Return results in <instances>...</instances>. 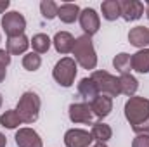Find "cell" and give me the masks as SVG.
Masks as SVG:
<instances>
[{
  "instance_id": "ba28073f",
  "label": "cell",
  "mask_w": 149,
  "mask_h": 147,
  "mask_svg": "<svg viewBox=\"0 0 149 147\" xmlns=\"http://www.w3.org/2000/svg\"><path fill=\"white\" fill-rule=\"evenodd\" d=\"M92 142H94L92 133L87 132V130L71 128L64 135V144H66V147H90Z\"/></svg>"
},
{
  "instance_id": "7402d4cb",
  "label": "cell",
  "mask_w": 149,
  "mask_h": 147,
  "mask_svg": "<svg viewBox=\"0 0 149 147\" xmlns=\"http://www.w3.org/2000/svg\"><path fill=\"white\" fill-rule=\"evenodd\" d=\"M130 59H132V55L121 52V54H118V55L113 59V66L116 68V71H120L121 74L130 73V71H132V62H130Z\"/></svg>"
},
{
  "instance_id": "4dcf8cb0",
  "label": "cell",
  "mask_w": 149,
  "mask_h": 147,
  "mask_svg": "<svg viewBox=\"0 0 149 147\" xmlns=\"http://www.w3.org/2000/svg\"><path fill=\"white\" fill-rule=\"evenodd\" d=\"M5 73H7V71H5V66H2V64H0V83L5 80Z\"/></svg>"
},
{
  "instance_id": "8fae6325",
  "label": "cell",
  "mask_w": 149,
  "mask_h": 147,
  "mask_svg": "<svg viewBox=\"0 0 149 147\" xmlns=\"http://www.w3.org/2000/svg\"><path fill=\"white\" fill-rule=\"evenodd\" d=\"M14 139L17 147H43L40 135L31 128H19Z\"/></svg>"
},
{
  "instance_id": "e575fe53",
  "label": "cell",
  "mask_w": 149,
  "mask_h": 147,
  "mask_svg": "<svg viewBox=\"0 0 149 147\" xmlns=\"http://www.w3.org/2000/svg\"><path fill=\"white\" fill-rule=\"evenodd\" d=\"M0 107H2V95H0Z\"/></svg>"
},
{
  "instance_id": "5bb4252c",
  "label": "cell",
  "mask_w": 149,
  "mask_h": 147,
  "mask_svg": "<svg viewBox=\"0 0 149 147\" xmlns=\"http://www.w3.org/2000/svg\"><path fill=\"white\" fill-rule=\"evenodd\" d=\"M54 47L59 54H70L73 52L74 47V38L71 33L68 31H57L56 37H54Z\"/></svg>"
},
{
  "instance_id": "f1b7e54d",
  "label": "cell",
  "mask_w": 149,
  "mask_h": 147,
  "mask_svg": "<svg viewBox=\"0 0 149 147\" xmlns=\"http://www.w3.org/2000/svg\"><path fill=\"white\" fill-rule=\"evenodd\" d=\"M0 64L5 66V68L10 64V54L7 50H0Z\"/></svg>"
},
{
  "instance_id": "ac0fdd59",
  "label": "cell",
  "mask_w": 149,
  "mask_h": 147,
  "mask_svg": "<svg viewBox=\"0 0 149 147\" xmlns=\"http://www.w3.org/2000/svg\"><path fill=\"white\" fill-rule=\"evenodd\" d=\"M78 94H80L85 101H88V102H92L95 97L101 95L99 90H97V87H95V83H94L90 78L80 80V83H78Z\"/></svg>"
},
{
  "instance_id": "f546056e",
  "label": "cell",
  "mask_w": 149,
  "mask_h": 147,
  "mask_svg": "<svg viewBox=\"0 0 149 147\" xmlns=\"http://www.w3.org/2000/svg\"><path fill=\"white\" fill-rule=\"evenodd\" d=\"M9 5H10V2H9V0H2V2H0V14H2V12H5Z\"/></svg>"
},
{
  "instance_id": "ffe728a7",
  "label": "cell",
  "mask_w": 149,
  "mask_h": 147,
  "mask_svg": "<svg viewBox=\"0 0 149 147\" xmlns=\"http://www.w3.org/2000/svg\"><path fill=\"white\" fill-rule=\"evenodd\" d=\"M137 88H139V81L130 73H125L120 76V90H121V94H125L128 97H134Z\"/></svg>"
},
{
  "instance_id": "6da1fadb",
  "label": "cell",
  "mask_w": 149,
  "mask_h": 147,
  "mask_svg": "<svg viewBox=\"0 0 149 147\" xmlns=\"http://www.w3.org/2000/svg\"><path fill=\"white\" fill-rule=\"evenodd\" d=\"M73 55L76 64H80L83 69H95L97 66V55L94 50V43L92 38L87 35H81L74 40L73 47Z\"/></svg>"
},
{
  "instance_id": "44dd1931",
  "label": "cell",
  "mask_w": 149,
  "mask_h": 147,
  "mask_svg": "<svg viewBox=\"0 0 149 147\" xmlns=\"http://www.w3.org/2000/svg\"><path fill=\"white\" fill-rule=\"evenodd\" d=\"M101 10H102V17L104 19H108V21L118 19L121 16V12H120V0H106V2H102Z\"/></svg>"
},
{
  "instance_id": "7c38bea8",
  "label": "cell",
  "mask_w": 149,
  "mask_h": 147,
  "mask_svg": "<svg viewBox=\"0 0 149 147\" xmlns=\"http://www.w3.org/2000/svg\"><path fill=\"white\" fill-rule=\"evenodd\" d=\"M90 109L94 112V116L102 119L113 111V99L108 97V95H99L90 102Z\"/></svg>"
},
{
  "instance_id": "603a6c76",
  "label": "cell",
  "mask_w": 149,
  "mask_h": 147,
  "mask_svg": "<svg viewBox=\"0 0 149 147\" xmlns=\"http://www.w3.org/2000/svg\"><path fill=\"white\" fill-rule=\"evenodd\" d=\"M31 47H33V50L37 52V54H45L49 49H50V38L47 37V35H43V33H38L35 37L31 38Z\"/></svg>"
},
{
  "instance_id": "e0dca14e",
  "label": "cell",
  "mask_w": 149,
  "mask_h": 147,
  "mask_svg": "<svg viewBox=\"0 0 149 147\" xmlns=\"http://www.w3.org/2000/svg\"><path fill=\"white\" fill-rule=\"evenodd\" d=\"M28 47H30V40L24 37V35L7 38V52H9L10 55H19V54H24Z\"/></svg>"
},
{
  "instance_id": "9c48e42d",
  "label": "cell",
  "mask_w": 149,
  "mask_h": 147,
  "mask_svg": "<svg viewBox=\"0 0 149 147\" xmlns=\"http://www.w3.org/2000/svg\"><path fill=\"white\" fill-rule=\"evenodd\" d=\"M70 119L73 123H85V125H92L94 119V112L90 109L88 102H76L70 106Z\"/></svg>"
},
{
  "instance_id": "d6a6232c",
  "label": "cell",
  "mask_w": 149,
  "mask_h": 147,
  "mask_svg": "<svg viewBox=\"0 0 149 147\" xmlns=\"http://www.w3.org/2000/svg\"><path fill=\"white\" fill-rule=\"evenodd\" d=\"M146 14H148V19H149V2H146Z\"/></svg>"
},
{
  "instance_id": "8992f818",
  "label": "cell",
  "mask_w": 149,
  "mask_h": 147,
  "mask_svg": "<svg viewBox=\"0 0 149 147\" xmlns=\"http://www.w3.org/2000/svg\"><path fill=\"white\" fill-rule=\"evenodd\" d=\"M2 28H3L5 35L9 38L24 35L23 31L26 30V19H24L23 14H19V12H16V10L7 12V14L2 17Z\"/></svg>"
},
{
  "instance_id": "d6986e66",
  "label": "cell",
  "mask_w": 149,
  "mask_h": 147,
  "mask_svg": "<svg viewBox=\"0 0 149 147\" xmlns=\"http://www.w3.org/2000/svg\"><path fill=\"white\" fill-rule=\"evenodd\" d=\"M92 139L97 140V144H106L113 135V130L106 123H94L92 125Z\"/></svg>"
},
{
  "instance_id": "277c9868",
  "label": "cell",
  "mask_w": 149,
  "mask_h": 147,
  "mask_svg": "<svg viewBox=\"0 0 149 147\" xmlns=\"http://www.w3.org/2000/svg\"><path fill=\"white\" fill-rule=\"evenodd\" d=\"M90 80L95 83V87H97L101 95H108V97L113 99V97L121 94V90H120V78L106 73V71H94Z\"/></svg>"
},
{
  "instance_id": "7a4b0ae2",
  "label": "cell",
  "mask_w": 149,
  "mask_h": 147,
  "mask_svg": "<svg viewBox=\"0 0 149 147\" xmlns=\"http://www.w3.org/2000/svg\"><path fill=\"white\" fill-rule=\"evenodd\" d=\"M40 106H42L40 97L35 92H24L16 107V112H17L21 123H26V125L35 123L40 114Z\"/></svg>"
},
{
  "instance_id": "4fadbf2b",
  "label": "cell",
  "mask_w": 149,
  "mask_h": 147,
  "mask_svg": "<svg viewBox=\"0 0 149 147\" xmlns=\"http://www.w3.org/2000/svg\"><path fill=\"white\" fill-rule=\"evenodd\" d=\"M128 42L137 49H146L149 45V30L146 26H135L128 31Z\"/></svg>"
},
{
  "instance_id": "52a82bcc",
  "label": "cell",
  "mask_w": 149,
  "mask_h": 147,
  "mask_svg": "<svg viewBox=\"0 0 149 147\" xmlns=\"http://www.w3.org/2000/svg\"><path fill=\"white\" fill-rule=\"evenodd\" d=\"M80 26H81V30L85 31L87 37L95 35V33L99 31V28H101L99 14H97L94 9H90V7L83 9V10L80 12Z\"/></svg>"
},
{
  "instance_id": "3957f363",
  "label": "cell",
  "mask_w": 149,
  "mask_h": 147,
  "mask_svg": "<svg viewBox=\"0 0 149 147\" xmlns=\"http://www.w3.org/2000/svg\"><path fill=\"white\" fill-rule=\"evenodd\" d=\"M125 118L132 126L149 119V99L130 97L125 104Z\"/></svg>"
},
{
  "instance_id": "83f0119b",
  "label": "cell",
  "mask_w": 149,
  "mask_h": 147,
  "mask_svg": "<svg viewBox=\"0 0 149 147\" xmlns=\"http://www.w3.org/2000/svg\"><path fill=\"white\" fill-rule=\"evenodd\" d=\"M132 147H149V135H137L132 142Z\"/></svg>"
},
{
  "instance_id": "5b68a950",
  "label": "cell",
  "mask_w": 149,
  "mask_h": 147,
  "mask_svg": "<svg viewBox=\"0 0 149 147\" xmlns=\"http://www.w3.org/2000/svg\"><path fill=\"white\" fill-rule=\"evenodd\" d=\"M76 71H78L76 69V61L71 59V57H63L54 66L52 76L61 87H71L74 81V76H76Z\"/></svg>"
},
{
  "instance_id": "2e32d148",
  "label": "cell",
  "mask_w": 149,
  "mask_h": 147,
  "mask_svg": "<svg viewBox=\"0 0 149 147\" xmlns=\"http://www.w3.org/2000/svg\"><path fill=\"white\" fill-rule=\"evenodd\" d=\"M80 7L76 5V3H63V5H59V10H57V17L63 21V23H66V24H71L74 23L78 17H80Z\"/></svg>"
},
{
  "instance_id": "d4e9b609",
  "label": "cell",
  "mask_w": 149,
  "mask_h": 147,
  "mask_svg": "<svg viewBox=\"0 0 149 147\" xmlns=\"http://www.w3.org/2000/svg\"><path fill=\"white\" fill-rule=\"evenodd\" d=\"M40 66H42V57L37 52H30L23 57V68L26 71H37L40 69Z\"/></svg>"
},
{
  "instance_id": "30bf717a",
  "label": "cell",
  "mask_w": 149,
  "mask_h": 147,
  "mask_svg": "<svg viewBox=\"0 0 149 147\" xmlns=\"http://www.w3.org/2000/svg\"><path fill=\"white\" fill-rule=\"evenodd\" d=\"M120 12L125 21H137L144 14V3L137 2V0H121Z\"/></svg>"
},
{
  "instance_id": "1f68e13d",
  "label": "cell",
  "mask_w": 149,
  "mask_h": 147,
  "mask_svg": "<svg viewBox=\"0 0 149 147\" xmlns=\"http://www.w3.org/2000/svg\"><path fill=\"white\" fill-rule=\"evenodd\" d=\"M5 146H7V139H5L3 133H0V147H5Z\"/></svg>"
},
{
  "instance_id": "cb8c5ba5",
  "label": "cell",
  "mask_w": 149,
  "mask_h": 147,
  "mask_svg": "<svg viewBox=\"0 0 149 147\" xmlns=\"http://www.w3.org/2000/svg\"><path fill=\"white\" fill-rule=\"evenodd\" d=\"M0 125L5 126V128H10V130H12V128H17V126L21 125V119H19L16 109L5 111V112L0 116Z\"/></svg>"
},
{
  "instance_id": "836d02e7",
  "label": "cell",
  "mask_w": 149,
  "mask_h": 147,
  "mask_svg": "<svg viewBox=\"0 0 149 147\" xmlns=\"http://www.w3.org/2000/svg\"><path fill=\"white\" fill-rule=\"evenodd\" d=\"M90 147H108L106 144H95V146H90Z\"/></svg>"
},
{
  "instance_id": "4316f807",
  "label": "cell",
  "mask_w": 149,
  "mask_h": 147,
  "mask_svg": "<svg viewBox=\"0 0 149 147\" xmlns=\"http://www.w3.org/2000/svg\"><path fill=\"white\" fill-rule=\"evenodd\" d=\"M132 130H134L137 135H149V119L139 123V125H135V126H132Z\"/></svg>"
},
{
  "instance_id": "484cf974",
  "label": "cell",
  "mask_w": 149,
  "mask_h": 147,
  "mask_svg": "<svg viewBox=\"0 0 149 147\" xmlns=\"http://www.w3.org/2000/svg\"><path fill=\"white\" fill-rule=\"evenodd\" d=\"M40 10H42V16L50 21V19H54V17L57 16L59 5H57L56 2H52V0H43V2L40 3Z\"/></svg>"
},
{
  "instance_id": "9a60e30c",
  "label": "cell",
  "mask_w": 149,
  "mask_h": 147,
  "mask_svg": "<svg viewBox=\"0 0 149 147\" xmlns=\"http://www.w3.org/2000/svg\"><path fill=\"white\" fill-rule=\"evenodd\" d=\"M132 62V69L137 73H149V49H141L139 52H135L130 59Z\"/></svg>"
}]
</instances>
